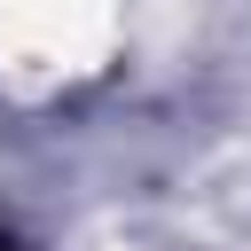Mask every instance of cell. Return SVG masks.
I'll return each instance as SVG.
<instances>
[{"instance_id":"cell-1","label":"cell","mask_w":251,"mask_h":251,"mask_svg":"<svg viewBox=\"0 0 251 251\" xmlns=\"http://www.w3.org/2000/svg\"><path fill=\"white\" fill-rule=\"evenodd\" d=\"M0 251H24V243H16V235H8V227H0Z\"/></svg>"}]
</instances>
